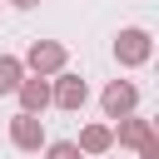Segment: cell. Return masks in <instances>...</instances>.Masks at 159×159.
I'll list each match as a JSON object with an SVG mask.
<instances>
[{"label": "cell", "mask_w": 159, "mask_h": 159, "mask_svg": "<svg viewBox=\"0 0 159 159\" xmlns=\"http://www.w3.org/2000/svg\"><path fill=\"white\" fill-rule=\"evenodd\" d=\"M45 159H84V154L75 149V139H50L45 144Z\"/></svg>", "instance_id": "30bf717a"}, {"label": "cell", "mask_w": 159, "mask_h": 159, "mask_svg": "<svg viewBox=\"0 0 159 159\" xmlns=\"http://www.w3.org/2000/svg\"><path fill=\"white\" fill-rule=\"evenodd\" d=\"M99 109H104V119H129L139 109V89L129 80H109L104 94H99Z\"/></svg>", "instance_id": "277c9868"}, {"label": "cell", "mask_w": 159, "mask_h": 159, "mask_svg": "<svg viewBox=\"0 0 159 159\" xmlns=\"http://www.w3.org/2000/svg\"><path fill=\"white\" fill-rule=\"evenodd\" d=\"M75 149H80L84 159H99V154H109V149H114V134H109V124H84V129H80V139H75Z\"/></svg>", "instance_id": "ba28073f"}, {"label": "cell", "mask_w": 159, "mask_h": 159, "mask_svg": "<svg viewBox=\"0 0 159 159\" xmlns=\"http://www.w3.org/2000/svg\"><path fill=\"white\" fill-rule=\"evenodd\" d=\"M20 80H25V65H20L15 55H0V94H15Z\"/></svg>", "instance_id": "9c48e42d"}, {"label": "cell", "mask_w": 159, "mask_h": 159, "mask_svg": "<svg viewBox=\"0 0 159 159\" xmlns=\"http://www.w3.org/2000/svg\"><path fill=\"white\" fill-rule=\"evenodd\" d=\"M10 5H15V10H35L40 0H10Z\"/></svg>", "instance_id": "7c38bea8"}, {"label": "cell", "mask_w": 159, "mask_h": 159, "mask_svg": "<svg viewBox=\"0 0 159 159\" xmlns=\"http://www.w3.org/2000/svg\"><path fill=\"white\" fill-rule=\"evenodd\" d=\"M149 55H154V35H149L144 25H124V30L114 35V60H119L124 70L149 65Z\"/></svg>", "instance_id": "7a4b0ae2"}, {"label": "cell", "mask_w": 159, "mask_h": 159, "mask_svg": "<svg viewBox=\"0 0 159 159\" xmlns=\"http://www.w3.org/2000/svg\"><path fill=\"white\" fill-rule=\"evenodd\" d=\"M10 144L15 149H25V154H40L50 139H45V119H35V114H15L10 119Z\"/></svg>", "instance_id": "5b68a950"}, {"label": "cell", "mask_w": 159, "mask_h": 159, "mask_svg": "<svg viewBox=\"0 0 159 159\" xmlns=\"http://www.w3.org/2000/svg\"><path fill=\"white\" fill-rule=\"evenodd\" d=\"M50 104H55V109H65V114H80V109L89 104V84H84L80 75L60 70V75L50 80Z\"/></svg>", "instance_id": "3957f363"}, {"label": "cell", "mask_w": 159, "mask_h": 159, "mask_svg": "<svg viewBox=\"0 0 159 159\" xmlns=\"http://www.w3.org/2000/svg\"><path fill=\"white\" fill-rule=\"evenodd\" d=\"M15 99H20V114H45L50 109V80H35V75H25L20 80V89H15Z\"/></svg>", "instance_id": "8992f818"}, {"label": "cell", "mask_w": 159, "mask_h": 159, "mask_svg": "<svg viewBox=\"0 0 159 159\" xmlns=\"http://www.w3.org/2000/svg\"><path fill=\"white\" fill-rule=\"evenodd\" d=\"M20 65H25V75H35V80H55V75L70 65V50H65L60 40H35Z\"/></svg>", "instance_id": "6da1fadb"}, {"label": "cell", "mask_w": 159, "mask_h": 159, "mask_svg": "<svg viewBox=\"0 0 159 159\" xmlns=\"http://www.w3.org/2000/svg\"><path fill=\"white\" fill-rule=\"evenodd\" d=\"M109 134H114V144L139 149L144 139H154V124H149V119H139V114H129V119H114V124H109Z\"/></svg>", "instance_id": "52a82bcc"}, {"label": "cell", "mask_w": 159, "mask_h": 159, "mask_svg": "<svg viewBox=\"0 0 159 159\" xmlns=\"http://www.w3.org/2000/svg\"><path fill=\"white\" fill-rule=\"evenodd\" d=\"M139 159H159V139H144L139 144Z\"/></svg>", "instance_id": "8fae6325"}]
</instances>
